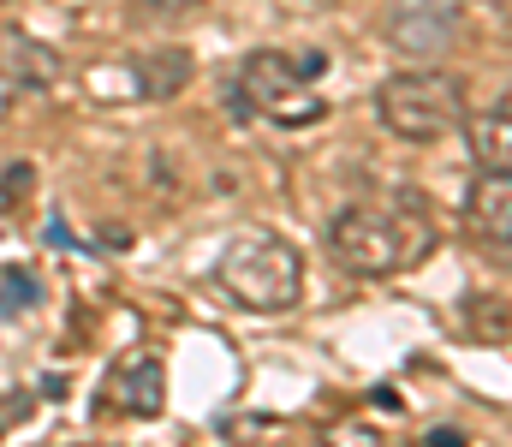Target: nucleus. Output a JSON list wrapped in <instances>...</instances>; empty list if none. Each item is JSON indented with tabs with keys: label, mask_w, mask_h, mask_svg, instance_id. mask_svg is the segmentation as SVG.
Wrapping results in <instances>:
<instances>
[{
	"label": "nucleus",
	"mask_w": 512,
	"mask_h": 447,
	"mask_svg": "<svg viewBox=\"0 0 512 447\" xmlns=\"http://www.w3.org/2000/svg\"><path fill=\"white\" fill-rule=\"evenodd\" d=\"M459 18H465V0H399L387 12V42L411 60H435L459 36Z\"/></svg>",
	"instance_id": "obj_5"
},
{
	"label": "nucleus",
	"mask_w": 512,
	"mask_h": 447,
	"mask_svg": "<svg viewBox=\"0 0 512 447\" xmlns=\"http://www.w3.org/2000/svg\"><path fill=\"white\" fill-rule=\"evenodd\" d=\"M131 6H137L143 18H179V12H185L191 0H131Z\"/></svg>",
	"instance_id": "obj_12"
},
{
	"label": "nucleus",
	"mask_w": 512,
	"mask_h": 447,
	"mask_svg": "<svg viewBox=\"0 0 512 447\" xmlns=\"http://www.w3.org/2000/svg\"><path fill=\"white\" fill-rule=\"evenodd\" d=\"M465 221L483 245H495L501 257H512V173L507 167H483L465 191Z\"/></svg>",
	"instance_id": "obj_6"
},
{
	"label": "nucleus",
	"mask_w": 512,
	"mask_h": 447,
	"mask_svg": "<svg viewBox=\"0 0 512 447\" xmlns=\"http://www.w3.org/2000/svg\"><path fill=\"white\" fill-rule=\"evenodd\" d=\"M36 293H42V287H36V275H30V269H6V275H0V316L12 322V316L36 310Z\"/></svg>",
	"instance_id": "obj_11"
},
{
	"label": "nucleus",
	"mask_w": 512,
	"mask_h": 447,
	"mask_svg": "<svg viewBox=\"0 0 512 447\" xmlns=\"http://www.w3.org/2000/svg\"><path fill=\"white\" fill-rule=\"evenodd\" d=\"M191 72H197L191 48H149V54L131 60V90H137L143 102H173V96L191 84Z\"/></svg>",
	"instance_id": "obj_8"
},
{
	"label": "nucleus",
	"mask_w": 512,
	"mask_h": 447,
	"mask_svg": "<svg viewBox=\"0 0 512 447\" xmlns=\"http://www.w3.org/2000/svg\"><path fill=\"white\" fill-rule=\"evenodd\" d=\"M233 114H239V120L268 114L274 126H316V120L328 114V102L310 90L298 54L256 48V54H245L239 78H233Z\"/></svg>",
	"instance_id": "obj_4"
},
{
	"label": "nucleus",
	"mask_w": 512,
	"mask_h": 447,
	"mask_svg": "<svg viewBox=\"0 0 512 447\" xmlns=\"http://www.w3.org/2000/svg\"><path fill=\"white\" fill-rule=\"evenodd\" d=\"M30 185H36V167H24V161H18V167H12V173H6V197H12V203H18V197H24V191H30Z\"/></svg>",
	"instance_id": "obj_13"
},
{
	"label": "nucleus",
	"mask_w": 512,
	"mask_h": 447,
	"mask_svg": "<svg viewBox=\"0 0 512 447\" xmlns=\"http://www.w3.org/2000/svg\"><path fill=\"white\" fill-rule=\"evenodd\" d=\"M423 442H429V447H465V430H453V424H435Z\"/></svg>",
	"instance_id": "obj_14"
},
{
	"label": "nucleus",
	"mask_w": 512,
	"mask_h": 447,
	"mask_svg": "<svg viewBox=\"0 0 512 447\" xmlns=\"http://www.w3.org/2000/svg\"><path fill=\"white\" fill-rule=\"evenodd\" d=\"M435 251V221L423 209V197H393V203H352L328 221V257L346 275L387 281L405 275L411 263H423Z\"/></svg>",
	"instance_id": "obj_1"
},
{
	"label": "nucleus",
	"mask_w": 512,
	"mask_h": 447,
	"mask_svg": "<svg viewBox=\"0 0 512 447\" xmlns=\"http://www.w3.org/2000/svg\"><path fill=\"white\" fill-rule=\"evenodd\" d=\"M161 394H167V376H161L155 358H137V364H126L114 376V400L126 406L131 418H155L161 412Z\"/></svg>",
	"instance_id": "obj_9"
},
{
	"label": "nucleus",
	"mask_w": 512,
	"mask_h": 447,
	"mask_svg": "<svg viewBox=\"0 0 512 447\" xmlns=\"http://www.w3.org/2000/svg\"><path fill=\"white\" fill-rule=\"evenodd\" d=\"M12 221V197H6V185H0V227Z\"/></svg>",
	"instance_id": "obj_15"
},
{
	"label": "nucleus",
	"mask_w": 512,
	"mask_h": 447,
	"mask_svg": "<svg viewBox=\"0 0 512 447\" xmlns=\"http://www.w3.org/2000/svg\"><path fill=\"white\" fill-rule=\"evenodd\" d=\"M376 120L399 144H441L453 132H465L471 108H465V84L453 72H393L376 90Z\"/></svg>",
	"instance_id": "obj_3"
},
{
	"label": "nucleus",
	"mask_w": 512,
	"mask_h": 447,
	"mask_svg": "<svg viewBox=\"0 0 512 447\" xmlns=\"http://www.w3.org/2000/svg\"><path fill=\"white\" fill-rule=\"evenodd\" d=\"M465 138H471V149H477L483 167H507L512 173V108L507 102L489 108V114H471V120H465Z\"/></svg>",
	"instance_id": "obj_10"
},
{
	"label": "nucleus",
	"mask_w": 512,
	"mask_h": 447,
	"mask_svg": "<svg viewBox=\"0 0 512 447\" xmlns=\"http://www.w3.org/2000/svg\"><path fill=\"white\" fill-rule=\"evenodd\" d=\"M0 78L12 90H48V84H60V54L24 30H6L0 36Z\"/></svg>",
	"instance_id": "obj_7"
},
{
	"label": "nucleus",
	"mask_w": 512,
	"mask_h": 447,
	"mask_svg": "<svg viewBox=\"0 0 512 447\" xmlns=\"http://www.w3.org/2000/svg\"><path fill=\"white\" fill-rule=\"evenodd\" d=\"M215 281L233 304L256 316H280L304 298V257L280 233H239L215 263Z\"/></svg>",
	"instance_id": "obj_2"
}]
</instances>
